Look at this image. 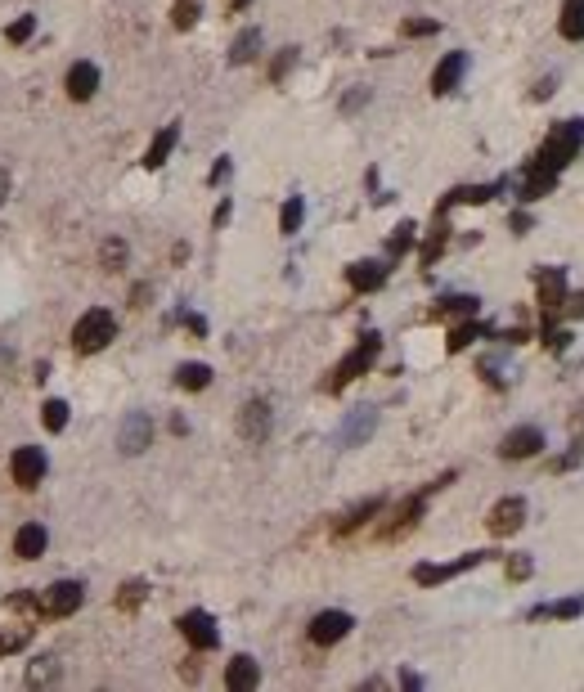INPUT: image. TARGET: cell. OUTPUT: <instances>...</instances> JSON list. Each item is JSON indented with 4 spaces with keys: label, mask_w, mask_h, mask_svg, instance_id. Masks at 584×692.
<instances>
[{
    "label": "cell",
    "mask_w": 584,
    "mask_h": 692,
    "mask_svg": "<svg viewBox=\"0 0 584 692\" xmlns=\"http://www.w3.org/2000/svg\"><path fill=\"white\" fill-rule=\"evenodd\" d=\"M112 337H117V324H112V315H108V311H86V315L77 320V328H72V346H77L81 356L104 351Z\"/></svg>",
    "instance_id": "obj_1"
},
{
    "label": "cell",
    "mask_w": 584,
    "mask_h": 692,
    "mask_svg": "<svg viewBox=\"0 0 584 692\" xmlns=\"http://www.w3.org/2000/svg\"><path fill=\"white\" fill-rule=\"evenodd\" d=\"M576 149H580V131H567V126H557V131H553V135L544 140V149H539L531 162L548 166V171H562L567 162L576 158Z\"/></svg>",
    "instance_id": "obj_2"
},
{
    "label": "cell",
    "mask_w": 584,
    "mask_h": 692,
    "mask_svg": "<svg viewBox=\"0 0 584 692\" xmlns=\"http://www.w3.org/2000/svg\"><path fill=\"white\" fill-rule=\"evenodd\" d=\"M81 598H86V589L77 585V580H58V585H50L41 593V612L46 616H72L81 607Z\"/></svg>",
    "instance_id": "obj_3"
},
{
    "label": "cell",
    "mask_w": 584,
    "mask_h": 692,
    "mask_svg": "<svg viewBox=\"0 0 584 692\" xmlns=\"http://www.w3.org/2000/svg\"><path fill=\"white\" fill-rule=\"evenodd\" d=\"M9 473H14V481L18 485H37V481L46 477V450H37V445H23V450H14V459H9Z\"/></svg>",
    "instance_id": "obj_4"
},
{
    "label": "cell",
    "mask_w": 584,
    "mask_h": 692,
    "mask_svg": "<svg viewBox=\"0 0 584 692\" xmlns=\"http://www.w3.org/2000/svg\"><path fill=\"white\" fill-rule=\"evenodd\" d=\"M149 441H154V423H149V414H126V419H122V431H117L122 454H144V450H149Z\"/></svg>",
    "instance_id": "obj_5"
},
{
    "label": "cell",
    "mask_w": 584,
    "mask_h": 692,
    "mask_svg": "<svg viewBox=\"0 0 584 692\" xmlns=\"http://www.w3.org/2000/svg\"><path fill=\"white\" fill-rule=\"evenodd\" d=\"M180 634L189 639V647H198V652H212L216 643H220L216 621L207 616V612H185V616H180Z\"/></svg>",
    "instance_id": "obj_6"
},
{
    "label": "cell",
    "mask_w": 584,
    "mask_h": 692,
    "mask_svg": "<svg viewBox=\"0 0 584 692\" xmlns=\"http://www.w3.org/2000/svg\"><path fill=\"white\" fill-rule=\"evenodd\" d=\"M373 356H377V337H373V333H365V342H360V346H356V351H351L342 365H337V378H333L328 387L337 391V387H346L351 378H360V373L373 365Z\"/></svg>",
    "instance_id": "obj_7"
},
{
    "label": "cell",
    "mask_w": 584,
    "mask_h": 692,
    "mask_svg": "<svg viewBox=\"0 0 584 692\" xmlns=\"http://www.w3.org/2000/svg\"><path fill=\"white\" fill-rule=\"evenodd\" d=\"M351 616L346 612H319L315 621H311V643H319V647H333L337 639H346L351 634Z\"/></svg>",
    "instance_id": "obj_8"
},
{
    "label": "cell",
    "mask_w": 584,
    "mask_h": 692,
    "mask_svg": "<svg viewBox=\"0 0 584 692\" xmlns=\"http://www.w3.org/2000/svg\"><path fill=\"white\" fill-rule=\"evenodd\" d=\"M522 522H526V499H517V495H508V499H499L490 508V531L494 535L522 531Z\"/></svg>",
    "instance_id": "obj_9"
},
{
    "label": "cell",
    "mask_w": 584,
    "mask_h": 692,
    "mask_svg": "<svg viewBox=\"0 0 584 692\" xmlns=\"http://www.w3.org/2000/svg\"><path fill=\"white\" fill-rule=\"evenodd\" d=\"M477 562H485V553H468V558H459V562H441V567H414V580L419 585H441V580H454V576H463V571H473Z\"/></svg>",
    "instance_id": "obj_10"
},
{
    "label": "cell",
    "mask_w": 584,
    "mask_h": 692,
    "mask_svg": "<svg viewBox=\"0 0 584 692\" xmlns=\"http://www.w3.org/2000/svg\"><path fill=\"white\" fill-rule=\"evenodd\" d=\"M539 450H544V431H539V427H517V431H508L504 445H499L504 459H531Z\"/></svg>",
    "instance_id": "obj_11"
},
{
    "label": "cell",
    "mask_w": 584,
    "mask_h": 692,
    "mask_svg": "<svg viewBox=\"0 0 584 692\" xmlns=\"http://www.w3.org/2000/svg\"><path fill=\"white\" fill-rule=\"evenodd\" d=\"M373 427H377V410H373V405H360V410L342 423V436H337V441H342V445H365Z\"/></svg>",
    "instance_id": "obj_12"
},
{
    "label": "cell",
    "mask_w": 584,
    "mask_h": 692,
    "mask_svg": "<svg viewBox=\"0 0 584 692\" xmlns=\"http://www.w3.org/2000/svg\"><path fill=\"white\" fill-rule=\"evenodd\" d=\"M46 544H50V535H46V527L41 522H27V527H18V535H14V553L18 558H41L46 553Z\"/></svg>",
    "instance_id": "obj_13"
},
{
    "label": "cell",
    "mask_w": 584,
    "mask_h": 692,
    "mask_svg": "<svg viewBox=\"0 0 584 692\" xmlns=\"http://www.w3.org/2000/svg\"><path fill=\"white\" fill-rule=\"evenodd\" d=\"M239 431H243V441H266V431H270V405L266 400H252V405L239 414Z\"/></svg>",
    "instance_id": "obj_14"
},
{
    "label": "cell",
    "mask_w": 584,
    "mask_h": 692,
    "mask_svg": "<svg viewBox=\"0 0 584 692\" xmlns=\"http://www.w3.org/2000/svg\"><path fill=\"white\" fill-rule=\"evenodd\" d=\"M463 68H468V59H463V54H445V59H441V68L431 72V90H436V95H450V90L459 86Z\"/></svg>",
    "instance_id": "obj_15"
},
{
    "label": "cell",
    "mask_w": 584,
    "mask_h": 692,
    "mask_svg": "<svg viewBox=\"0 0 584 692\" xmlns=\"http://www.w3.org/2000/svg\"><path fill=\"white\" fill-rule=\"evenodd\" d=\"M100 90V68L95 63H72V72H68V95L72 100H90Z\"/></svg>",
    "instance_id": "obj_16"
},
{
    "label": "cell",
    "mask_w": 584,
    "mask_h": 692,
    "mask_svg": "<svg viewBox=\"0 0 584 692\" xmlns=\"http://www.w3.org/2000/svg\"><path fill=\"white\" fill-rule=\"evenodd\" d=\"M225 684H229L234 692L257 688V684H261V670H257V661H252V656H234V661H229V670H225Z\"/></svg>",
    "instance_id": "obj_17"
},
{
    "label": "cell",
    "mask_w": 584,
    "mask_h": 692,
    "mask_svg": "<svg viewBox=\"0 0 584 692\" xmlns=\"http://www.w3.org/2000/svg\"><path fill=\"white\" fill-rule=\"evenodd\" d=\"M346 279H351L356 293H373V288L387 283V266H377V261H356V266L346 270Z\"/></svg>",
    "instance_id": "obj_18"
},
{
    "label": "cell",
    "mask_w": 584,
    "mask_h": 692,
    "mask_svg": "<svg viewBox=\"0 0 584 692\" xmlns=\"http://www.w3.org/2000/svg\"><path fill=\"white\" fill-rule=\"evenodd\" d=\"M535 283H539V297H544L548 311H553V306L562 302V293H567V274H562V270H539Z\"/></svg>",
    "instance_id": "obj_19"
},
{
    "label": "cell",
    "mask_w": 584,
    "mask_h": 692,
    "mask_svg": "<svg viewBox=\"0 0 584 692\" xmlns=\"http://www.w3.org/2000/svg\"><path fill=\"white\" fill-rule=\"evenodd\" d=\"M557 27H562L567 41H584V0H567V5H562Z\"/></svg>",
    "instance_id": "obj_20"
},
{
    "label": "cell",
    "mask_w": 584,
    "mask_h": 692,
    "mask_svg": "<svg viewBox=\"0 0 584 692\" xmlns=\"http://www.w3.org/2000/svg\"><path fill=\"white\" fill-rule=\"evenodd\" d=\"M54 679H58V661H54V656H37L32 670H27V684H32V688H46Z\"/></svg>",
    "instance_id": "obj_21"
},
{
    "label": "cell",
    "mask_w": 584,
    "mask_h": 692,
    "mask_svg": "<svg viewBox=\"0 0 584 692\" xmlns=\"http://www.w3.org/2000/svg\"><path fill=\"white\" fill-rule=\"evenodd\" d=\"M175 382H180L185 391H203V387L212 382V369H207V365H180Z\"/></svg>",
    "instance_id": "obj_22"
},
{
    "label": "cell",
    "mask_w": 584,
    "mask_h": 692,
    "mask_svg": "<svg viewBox=\"0 0 584 692\" xmlns=\"http://www.w3.org/2000/svg\"><path fill=\"white\" fill-rule=\"evenodd\" d=\"M584 602L580 598H567V602H553V607H535L531 621H539V616H557V621H571V616H580Z\"/></svg>",
    "instance_id": "obj_23"
},
{
    "label": "cell",
    "mask_w": 584,
    "mask_h": 692,
    "mask_svg": "<svg viewBox=\"0 0 584 692\" xmlns=\"http://www.w3.org/2000/svg\"><path fill=\"white\" fill-rule=\"evenodd\" d=\"M302 216H306V203H302V198H288V203H283V216H279V229H283V234H297V229H302Z\"/></svg>",
    "instance_id": "obj_24"
},
{
    "label": "cell",
    "mask_w": 584,
    "mask_h": 692,
    "mask_svg": "<svg viewBox=\"0 0 584 692\" xmlns=\"http://www.w3.org/2000/svg\"><path fill=\"white\" fill-rule=\"evenodd\" d=\"M171 149H175V126H166V131H162L158 140H154V144H149V166H162V162H166V154H171Z\"/></svg>",
    "instance_id": "obj_25"
},
{
    "label": "cell",
    "mask_w": 584,
    "mask_h": 692,
    "mask_svg": "<svg viewBox=\"0 0 584 692\" xmlns=\"http://www.w3.org/2000/svg\"><path fill=\"white\" fill-rule=\"evenodd\" d=\"M377 508H382V499H369V504H360V508H356V513H346V522H337V535L356 531V527H360V522H369V517H373V513H377Z\"/></svg>",
    "instance_id": "obj_26"
},
{
    "label": "cell",
    "mask_w": 584,
    "mask_h": 692,
    "mask_svg": "<svg viewBox=\"0 0 584 692\" xmlns=\"http://www.w3.org/2000/svg\"><path fill=\"white\" fill-rule=\"evenodd\" d=\"M41 423L50 427V431H63V427H68V405H63V400H46V405H41Z\"/></svg>",
    "instance_id": "obj_27"
},
{
    "label": "cell",
    "mask_w": 584,
    "mask_h": 692,
    "mask_svg": "<svg viewBox=\"0 0 584 692\" xmlns=\"http://www.w3.org/2000/svg\"><path fill=\"white\" fill-rule=\"evenodd\" d=\"M257 41H261L257 32H243V37L234 41V54H229V59H234V63H248V59H257Z\"/></svg>",
    "instance_id": "obj_28"
},
{
    "label": "cell",
    "mask_w": 584,
    "mask_h": 692,
    "mask_svg": "<svg viewBox=\"0 0 584 692\" xmlns=\"http://www.w3.org/2000/svg\"><path fill=\"white\" fill-rule=\"evenodd\" d=\"M140 602H144V585H140V580L122 585V593H117V607H122V612H135Z\"/></svg>",
    "instance_id": "obj_29"
},
{
    "label": "cell",
    "mask_w": 584,
    "mask_h": 692,
    "mask_svg": "<svg viewBox=\"0 0 584 692\" xmlns=\"http://www.w3.org/2000/svg\"><path fill=\"white\" fill-rule=\"evenodd\" d=\"M27 639H32V630H27V625H18V630H5V634H0V652H18V647H23Z\"/></svg>",
    "instance_id": "obj_30"
},
{
    "label": "cell",
    "mask_w": 584,
    "mask_h": 692,
    "mask_svg": "<svg viewBox=\"0 0 584 692\" xmlns=\"http://www.w3.org/2000/svg\"><path fill=\"white\" fill-rule=\"evenodd\" d=\"M473 337H481V328H477V324H459V328L450 333V351H463V346H468Z\"/></svg>",
    "instance_id": "obj_31"
},
{
    "label": "cell",
    "mask_w": 584,
    "mask_h": 692,
    "mask_svg": "<svg viewBox=\"0 0 584 692\" xmlns=\"http://www.w3.org/2000/svg\"><path fill=\"white\" fill-rule=\"evenodd\" d=\"M531 571H535L531 553H517V558H508V576H513V580H526Z\"/></svg>",
    "instance_id": "obj_32"
},
{
    "label": "cell",
    "mask_w": 584,
    "mask_h": 692,
    "mask_svg": "<svg viewBox=\"0 0 584 692\" xmlns=\"http://www.w3.org/2000/svg\"><path fill=\"white\" fill-rule=\"evenodd\" d=\"M32 27H37V23L23 14L18 23H9V27H5V37H9V41H27V37H32Z\"/></svg>",
    "instance_id": "obj_33"
},
{
    "label": "cell",
    "mask_w": 584,
    "mask_h": 692,
    "mask_svg": "<svg viewBox=\"0 0 584 692\" xmlns=\"http://www.w3.org/2000/svg\"><path fill=\"white\" fill-rule=\"evenodd\" d=\"M194 18H198V0H180L175 5V27H189Z\"/></svg>",
    "instance_id": "obj_34"
},
{
    "label": "cell",
    "mask_w": 584,
    "mask_h": 692,
    "mask_svg": "<svg viewBox=\"0 0 584 692\" xmlns=\"http://www.w3.org/2000/svg\"><path fill=\"white\" fill-rule=\"evenodd\" d=\"M122 261H126V248H122L117 239H112V243H104V266H108V270H117Z\"/></svg>",
    "instance_id": "obj_35"
},
{
    "label": "cell",
    "mask_w": 584,
    "mask_h": 692,
    "mask_svg": "<svg viewBox=\"0 0 584 692\" xmlns=\"http://www.w3.org/2000/svg\"><path fill=\"white\" fill-rule=\"evenodd\" d=\"M436 32V23H427V18H409L405 23V37H431Z\"/></svg>",
    "instance_id": "obj_36"
},
{
    "label": "cell",
    "mask_w": 584,
    "mask_h": 692,
    "mask_svg": "<svg viewBox=\"0 0 584 692\" xmlns=\"http://www.w3.org/2000/svg\"><path fill=\"white\" fill-rule=\"evenodd\" d=\"M5 194H9V176L0 171V203H5Z\"/></svg>",
    "instance_id": "obj_37"
}]
</instances>
